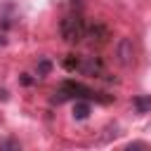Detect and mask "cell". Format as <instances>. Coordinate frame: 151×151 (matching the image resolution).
<instances>
[{
    "mask_svg": "<svg viewBox=\"0 0 151 151\" xmlns=\"http://www.w3.org/2000/svg\"><path fill=\"white\" fill-rule=\"evenodd\" d=\"M66 99H97V101H101V104L109 101V97H99L92 87H87V85H83V83H76V80H64V83L59 85V90L54 92V97H52L54 104H64Z\"/></svg>",
    "mask_w": 151,
    "mask_h": 151,
    "instance_id": "obj_1",
    "label": "cell"
},
{
    "mask_svg": "<svg viewBox=\"0 0 151 151\" xmlns=\"http://www.w3.org/2000/svg\"><path fill=\"white\" fill-rule=\"evenodd\" d=\"M132 104H134L137 113H149V111H151V97H146V94L134 97V99H132Z\"/></svg>",
    "mask_w": 151,
    "mask_h": 151,
    "instance_id": "obj_7",
    "label": "cell"
},
{
    "mask_svg": "<svg viewBox=\"0 0 151 151\" xmlns=\"http://www.w3.org/2000/svg\"><path fill=\"white\" fill-rule=\"evenodd\" d=\"M78 71L85 73V76H99L104 71V66H101V59L99 57H87V59H80Z\"/></svg>",
    "mask_w": 151,
    "mask_h": 151,
    "instance_id": "obj_5",
    "label": "cell"
},
{
    "mask_svg": "<svg viewBox=\"0 0 151 151\" xmlns=\"http://www.w3.org/2000/svg\"><path fill=\"white\" fill-rule=\"evenodd\" d=\"M0 45H5V38H2V35H0Z\"/></svg>",
    "mask_w": 151,
    "mask_h": 151,
    "instance_id": "obj_13",
    "label": "cell"
},
{
    "mask_svg": "<svg viewBox=\"0 0 151 151\" xmlns=\"http://www.w3.org/2000/svg\"><path fill=\"white\" fill-rule=\"evenodd\" d=\"M87 116H90V104L76 99V104H73V118H76V120H85Z\"/></svg>",
    "mask_w": 151,
    "mask_h": 151,
    "instance_id": "obj_6",
    "label": "cell"
},
{
    "mask_svg": "<svg viewBox=\"0 0 151 151\" xmlns=\"http://www.w3.org/2000/svg\"><path fill=\"white\" fill-rule=\"evenodd\" d=\"M85 31H87V26H85V21H83L78 14L64 17V19H61V24H59V33H61V38H64L68 45L80 42V40L85 38Z\"/></svg>",
    "mask_w": 151,
    "mask_h": 151,
    "instance_id": "obj_2",
    "label": "cell"
},
{
    "mask_svg": "<svg viewBox=\"0 0 151 151\" xmlns=\"http://www.w3.org/2000/svg\"><path fill=\"white\" fill-rule=\"evenodd\" d=\"M64 66H66L68 71H78V66H80V59H76V57H68V59H64Z\"/></svg>",
    "mask_w": 151,
    "mask_h": 151,
    "instance_id": "obj_10",
    "label": "cell"
},
{
    "mask_svg": "<svg viewBox=\"0 0 151 151\" xmlns=\"http://www.w3.org/2000/svg\"><path fill=\"white\" fill-rule=\"evenodd\" d=\"M144 146H146L144 142H132V144H130V149H144Z\"/></svg>",
    "mask_w": 151,
    "mask_h": 151,
    "instance_id": "obj_11",
    "label": "cell"
},
{
    "mask_svg": "<svg viewBox=\"0 0 151 151\" xmlns=\"http://www.w3.org/2000/svg\"><path fill=\"white\" fill-rule=\"evenodd\" d=\"M85 38H87L92 45H104V42L109 40V31H106V26L94 24V26H90V28L85 31Z\"/></svg>",
    "mask_w": 151,
    "mask_h": 151,
    "instance_id": "obj_4",
    "label": "cell"
},
{
    "mask_svg": "<svg viewBox=\"0 0 151 151\" xmlns=\"http://www.w3.org/2000/svg\"><path fill=\"white\" fill-rule=\"evenodd\" d=\"M118 61L123 66H132V61H134V45H132L130 38H120V42H118Z\"/></svg>",
    "mask_w": 151,
    "mask_h": 151,
    "instance_id": "obj_3",
    "label": "cell"
},
{
    "mask_svg": "<svg viewBox=\"0 0 151 151\" xmlns=\"http://www.w3.org/2000/svg\"><path fill=\"white\" fill-rule=\"evenodd\" d=\"M21 144L17 139H0V151H19Z\"/></svg>",
    "mask_w": 151,
    "mask_h": 151,
    "instance_id": "obj_8",
    "label": "cell"
},
{
    "mask_svg": "<svg viewBox=\"0 0 151 151\" xmlns=\"http://www.w3.org/2000/svg\"><path fill=\"white\" fill-rule=\"evenodd\" d=\"M21 83H24V85H31V83H33V78H31V76H24V78H21Z\"/></svg>",
    "mask_w": 151,
    "mask_h": 151,
    "instance_id": "obj_12",
    "label": "cell"
},
{
    "mask_svg": "<svg viewBox=\"0 0 151 151\" xmlns=\"http://www.w3.org/2000/svg\"><path fill=\"white\" fill-rule=\"evenodd\" d=\"M50 71H52V61H50V59H40V61H38V76L42 78V76H47Z\"/></svg>",
    "mask_w": 151,
    "mask_h": 151,
    "instance_id": "obj_9",
    "label": "cell"
}]
</instances>
